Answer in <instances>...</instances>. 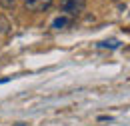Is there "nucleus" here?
Instances as JSON below:
<instances>
[{"instance_id": "obj_4", "label": "nucleus", "mask_w": 130, "mask_h": 126, "mask_svg": "<svg viewBox=\"0 0 130 126\" xmlns=\"http://www.w3.org/2000/svg\"><path fill=\"white\" fill-rule=\"evenodd\" d=\"M118 40H104V42H98V46L100 48H118Z\"/></svg>"}, {"instance_id": "obj_5", "label": "nucleus", "mask_w": 130, "mask_h": 126, "mask_svg": "<svg viewBox=\"0 0 130 126\" xmlns=\"http://www.w3.org/2000/svg\"><path fill=\"white\" fill-rule=\"evenodd\" d=\"M14 4H16V0H0V6H4V8H14Z\"/></svg>"}, {"instance_id": "obj_2", "label": "nucleus", "mask_w": 130, "mask_h": 126, "mask_svg": "<svg viewBox=\"0 0 130 126\" xmlns=\"http://www.w3.org/2000/svg\"><path fill=\"white\" fill-rule=\"evenodd\" d=\"M52 0H24V8L28 12H44L46 8H50Z\"/></svg>"}, {"instance_id": "obj_3", "label": "nucleus", "mask_w": 130, "mask_h": 126, "mask_svg": "<svg viewBox=\"0 0 130 126\" xmlns=\"http://www.w3.org/2000/svg\"><path fill=\"white\" fill-rule=\"evenodd\" d=\"M66 24H68V18H64V16H60V18H56V20L52 22V28H56V30H60V28H64Z\"/></svg>"}, {"instance_id": "obj_1", "label": "nucleus", "mask_w": 130, "mask_h": 126, "mask_svg": "<svg viewBox=\"0 0 130 126\" xmlns=\"http://www.w3.org/2000/svg\"><path fill=\"white\" fill-rule=\"evenodd\" d=\"M84 6H86V0H60V8L70 16L80 14L84 10Z\"/></svg>"}]
</instances>
